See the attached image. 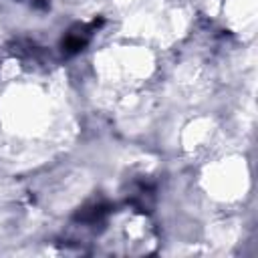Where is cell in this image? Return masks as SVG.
Segmentation results:
<instances>
[{
	"label": "cell",
	"instance_id": "6da1fadb",
	"mask_svg": "<svg viewBox=\"0 0 258 258\" xmlns=\"http://www.w3.org/2000/svg\"><path fill=\"white\" fill-rule=\"evenodd\" d=\"M93 26H77L73 28L64 38H62V52L64 54H77L85 48V44L89 42Z\"/></svg>",
	"mask_w": 258,
	"mask_h": 258
}]
</instances>
